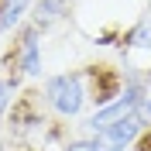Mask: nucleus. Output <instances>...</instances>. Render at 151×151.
Here are the masks:
<instances>
[{
	"instance_id": "obj_7",
	"label": "nucleus",
	"mask_w": 151,
	"mask_h": 151,
	"mask_svg": "<svg viewBox=\"0 0 151 151\" xmlns=\"http://www.w3.org/2000/svg\"><path fill=\"white\" fill-rule=\"evenodd\" d=\"M62 151H106V141H103V137H93V134H83V137L65 141Z\"/></svg>"
},
{
	"instance_id": "obj_8",
	"label": "nucleus",
	"mask_w": 151,
	"mask_h": 151,
	"mask_svg": "<svg viewBox=\"0 0 151 151\" xmlns=\"http://www.w3.org/2000/svg\"><path fill=\"white\" fill-rule=\"evenodd\" d=\"M141 113H144V120H148V131H151V96L141 103Z\"/></svg>"
},
{
	"instance_id": "obj_1",
	"label": "nucleus",
	"mask_w": 151,
	"mask_h": 151,
	"mask_svg": "<svg viewBox=\"0 0 151 151\" xmlns=\"http://www.w3.org/2000/svg\"><path fill=\"white\" fill-rule=\"evenodd\" d=\"M41 100L55 117L62 120H76L79 113L89 103V93H86V69H69V72L48 76L45 86H41Z\"/></svg>"
},
{
	"instance_id": "obj_4",
	"label": "nucleus",
	"mask_w": 151,
	"mask_h": 151,
	"mask_svg": "<svg viewBox=\"0 0 151 151\" xmlns=\"http://www.w3.org/2000/svg\"><path fill=\"white\" fill-rule=\"evenodd\" d=\"M62 17H69V0H35L31 10H28V21L41 31V35H45L48 28H55Z\"/></svg>"
},
{
	"instance_id": "obj_6",
	"label": "nucleus",
	"mask_w": 151,
	"mask_h": 151,
	"mask_svg": "<svg viewBox=\"0 0 151 151\" xmlns=\"http://www.w3.org/2000/svg\"><path fill=\"white\" fill-rule=\"evenodd\" d=\"M17 86H21V76H10V79H0V120L7 117V110L14 106V100H17Z\"/></svg>"
},
{
	"instance_id": "obj_5",
	"label": "nucleus",
	"mask_w": 151,
	"mask_h": 151,
	"mask_svg": "<svg viewBox=\"0 0 151 151\" xmlns=\"http://www.w3.org/2000/svg\"><path fill=\"white\" fill-rule=\"evenodd\" d=\"M120 41H124V48H134V52H151V10L134 21V28L124 31Z\"/></svg>"
},
{
	"instance_id": "obj_9",
	"label": "nucleus",
	"mask_w": 151,
	"mask_h": 151,
	"mask_svg": "<svg viewBox=\"0 0 151 151\" xmlns=\"http://www.w3.org/2000/svg\"><path fill=\"white\" fill-rule=\"evenodd\" d=\"M144 83H148V96H151V69H144Z\"/></svg>"
},
{
	"instance_id": "obj_3",
	"label": "nucleus",
	"mask_w": 151,
	"mask_h": 151,
	"mask_svg": "<svg viewBox=\"0 0 151 151\" xmlns=\"http://www.w3.org/2000/svg\"><path fill=\"white\" fill-rule=\"evenodd\" d=\"M144 131H148L144 113L141 110H131V113H124V117H117L113 124H106L100 137H103L106 144H117V148H134V144L141 141Z\"/></svg>"
},
{
	"instance_id": "obj_2",
	"label": "nucleus",
	"mask_w": 151,
	"mask_h": 151,
	"mask_svg": "<svg viewBox=\"0 0 151 151\" xmlns=\"http://www.w3.org/2000/svg\"><path fill=\"white\" fill-rule=\"evenodd\" d=\"M14 69L28 79H38L41 76V31L35 24H21L17 41H14Z\"/></svg>"
}]
</instances>
